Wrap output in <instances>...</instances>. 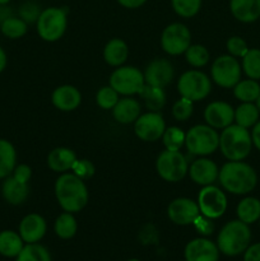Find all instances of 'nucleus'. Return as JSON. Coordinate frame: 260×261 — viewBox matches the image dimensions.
<instances>
[{
	"mask_svg": "<svg viewBox=\"0 0 260 261\" xmlns=\"http://www.w3.org/2000/svg\"><path fill=\"white\" fill-rule=\"evenodd\" d=\"M233 18L242 23H252L260 18V0H229Z\"/></svg>",
	"mask_w": 260,
	"mask_h": 261,
	"instance_id": "24",
	"label": "nucleus"
},
{
	"mask_svg": "<svg viewBox=\"0 0 260 261\" xmlns=\"http://www.w3.org/2000/svg\"><path fill=\"white\" fill-rule=\"evenodd\" d=\"M10 2H12V0H0V5L3 7V5H7L8 3H10Z\"/></svg>",
	"mask_w": 260,
	"mask_h": 261,
	"instance_id": "51",
	"label": "nucleus"
},
{
	"mask_svg": "<svg viewBox=\"0 0 260 261\" xmlns=\"http://www.w3.org/2000/svg\"><path fill=\"white\" fill-rule=\"evenodd\" d=\"M193 226L195 227L196 232H198L199 234H201L203 237L209 236V234L213 233V231H214L213 219L206 218V217L201 216V214H199V216L196 217V219L194 221Z\"/></svg>",
	"mask_w": 260,
	"mask_h": 261,
	"instance_id": "43",
	"label": "nucleus"
},
{
	"mask_svg": "<svg viewBox=\"0 0 260 261\" xmlns=\"http://www.w3.org/2000/svg\"><path fill=\"white\" fill-rule=\"evenodd\" d=\"M143 74H144L145 84L165 88L172 82L175 70L171 61H168L167 59H154L148 64Z\"/></svg>",
	"mask_w": 260,
	"mask_h": 261,
	"instance_id": "18",
	"label": "nucleus"
},
{
	"mask_svg": "<svg viewBox=\"0 0 260 261\" xmlns=\"http://www.w3.org/2000/svg\"><path fill=\"white\" fill-rule=\"evenodd\" d=\"M54 231L55 234L61 240H70L75 236L78 231V222L73 213L64 212L58 218L55 219L54 223Z\"/></svg>",
	"mask_w": 260,
	"mask_h": 261,
	"instance_id": "30",
	"label": "nucleus"
},
{
	"mask_svg": "<svg viewBox=\"0 0 260 261\" xmlns=\"http://www.w3.org/2000/svg\"><path fill=\"white\" fill-rule=\"evenodd\" d=\"M219 254L216 242L203 236L189 241L184 251L186 261H218Z\"/></svg>",
	"mask_w": 260,
	"mask_h": 261,
	"instance_id": "17",
	"label": "nucleus"
},
{
	"mask_svg": "<svg viewBox=\"0 0 260 261\" xmlns=\"http://www.w3.org/2000/svg\"><path fill=\"white\" fill-rule=\"evenodd\" d=\"M155 171L166 182H178L188 175V160L180 150L172 152L165 149L158 154L155 161Z\"/></svg>",
	"mask_w": 260,
	"mask_h": 261,
	"instance_id": "9",
	"label": "nucleus"
},
{
	"mask_svg": "<svg viewBox=\"0 0 260 261\" xmlns=\"http://www.w3.org/2000/svg\"><path fill=\"white\" fill-rule=\"evenodd\" d=\"M251 139H252V145H255L256 149L260 150V120L254 125V126H252Z\"/></svg>",
	"mask_w": 260,
	"mask_h": 261,
	"instance_id": "48",
	"label": "nucleus"
},
{
	"mask_svg": "<svg viewBox=\"0 0 260 261\" xmlns=\"http://www.w3.org/2000/svg\"><path fill=\"white\" fill-rule=\"evenodd\" d=\"M259 223H260V219H259Z\"/></svg>",
	"mask_w": 260,
	"mask_h": 261,
	"instance_id": "54",
	"label": "nucleus"
},
{
	"mask_svg": "<svg viewBox=\"0 0 260 261\" xmlns=\"http://www.w3.org/2000/svg\"><path fill=\"white\" fill-rule=\"evenodd\" d=\"M191 45V32L184 23L168 24L161 35V47L167 55L178 56L185 54Z\"/></svg>",
	"mask_w": 260,
	"mask_h": 261,
	"instance_id": "11",
	"label": "nucleus"
},
{
	"mask_svg": "<svg viewBox=\"0 0 260 261\" xmlns=\"http://www.w3.org/2000/svg\"><path fill=\"white\" fill-rule=\"evenodd\" d=\"M205 124L216 130H223L235 121V109L224 101H213L204 110Z\"/></svg>",
	"mask_w": 260,
	"mask_h": 261,
	"instance_id": "15",
	"label": "nucleus"
},
{
	"mask_svg": "<svg viewBox=\"0 0 260 261\" xmlns=\"http://www.w3.org/2000/svg\"><path fill=\"white\" fill-rule=\"evenodd\" d=\"M260 112L252 102H242L235 110V122L245 129H250L259 121Z\"/></svg>",
	"mask_w": 260,
	"mask_h": 261,
	"instance_id": "31",
	"label": "nucleus"
},
{
	"mask_svg": "<svg viewBox=\"0 0 260 261\" xmlns=\"http://www.w3.org/2000/svg\"><path fill=\"white\" fill-rule=\"evenodd\" d=\"M40 13H41L40 8L37 7V4H35V3L32 2L24 3V4L20 7V10H19L20 18H22L23 20H25L27 23L36 22L38 15H40Z\"/></svg>",
	"mask_w": 260,
	"mask_h": 261,
	"instance_id": "44",
	"label": "nucleus"
},
{
	"mask_svg": "<svg viewBox=\"0 0 260 261\" xmlns=\"http://www.w3.org/2000/svg\"><path fill=\"white\" fill-rule=\"evenodd\" d=\"M122 8L126 9H138L147 3V0H116Z\"/></svg>",
	"mask_w": 260,
	"mask_h": 261,
	"instance_id": "47",
	"label": "nucleus"
},
{
	"mask_svg": "<svg viewBox=\"0 0 260 261\" xmlns=\"http://www.w3.org/2000/svg\"><path fill=\"white\" fill-rule=\"evenodd\" d=\"M218 132L209 125H194L186 132L185 148L190 154L196 155V157H206L218 150Z\"/></svg>",
	"mask_w": 260,
	"mask_h": 261,
	"instance_id": "6",
	"label": "nucleus"
},
{
	"mask_svg": "<svg viewBox=\"0 0 260 261\" xmlns=\"http://www.w3.org/2000/svg\"><path fill=\"white\" fill-rule=\"evenodd\" d=\"M251 148V134L240 125L231 124L219 134L218 149L227 161H244L250 154Z\"/></svg>",
	"mask_w": 260,
	"mask_h": 261,
	"instance_id": "4",
	"label": "nucleus"
},
{
	"mask_svg": "<svg viewBox=\"0 0 260 261\" xmlns=\"http://www.w3.org/2000/svg\"><path fill=\"white\" fill-rule=\"evenodd\" d=\"M242 68L236 58L228 55H221L212 63L211 79L222 88L231 89L241 81Z\"/></svg>",
	"mask_w": 260,
	"mask_h": 261,
	"instance_id": "10",
	"label": "nucleus"
},
{
	"mask_svg": "<svg viewBox=\"0 0 260 261\" xmlns=\"http://www.w3.org/2000/svg\"><path fill=\"white\" fill-rule=\"evenodd\" d=\"M127 261H140V260H138V259H130V260H127Z\"/></svg>",
	"mask_w": 260,
	"mask_h": 261,
	"instance_id": "52",
	"label": "nucleus"
},
{
	"mask_svg": "<svg viewBox=\"0 0 260 261\" xmlns=\"http://www.w3.org/2000/svg\"><path fill=\"white\" fill-rule=\"evenodd\" d=\"M177 92L184 98L199 102L206 98L212 92V81L203 71L191 69L181 74L178 78Z\"/></svg>",
	"mask_w": 260,
	"mask_h": 261,
	"instance_id": "8",
	"label": "nucleus"
},
{
	"mask_svg": "<svg viewBox=\"0 0 260 261\" xmlns=\"http://www.w3.org/2000/svg\"><path fill=\"white\" fill-rule=\"evenodd\" d=\"M237 218L246 224H252L260 219V200L252 196L242 199L236 208Z\"/></svg>",
	"mask_w": 260,
	"mask_h": 261,
	"instance_id": "28",
	"label": "nucleus"
},
{
	"mask_svg": "<svg viewBox=\"0 0 260 261\" xmlns=\"http://www.w3.org/2000/svg\"><path fill=\"white\" fill-rule=\"evenodd\" d=\"M119 99L120 94L110 84L99 88L96 93V103L102 110H112Z\"/></svg>",
	"mask_w": 260,
	"mask_h": 261,
	"instance_id": "39",
	"label": "nucleus"
},
{
	"mask_svg": "<svg viewBox=\"0 0 260 261\" xmlns=\"http://www.w3.org/2000/svg\"><path fill=\"white\" fill-rule=\"evenodd\" d=\"M244 261H260V242L250 245L245 250Z\"/></svg>",
	"mask_w": 260,
	"mask_h": 261,
	"instance_id": "46",
	"label": "nucleus"
},
{
	"mask_svg": "<svg viewBox=\"0 0 260 261\" xmlns=\"http://www.w3.org/2000/svg\"><path fill=\"white\" fill-rule=\"evenodd\" d=\"M255 106L257 107V110H259V112H260V94H259V97H257L256 101H255Z\"/></svg>",
	"mask_w": 260,
	"mask_h": 261,
	"instance_id": "50",
	"label": "nucleus"
},
{
	"mask_svg": "<svg viewBox=\"0 0 260 261\" xmlns=\"http://www.w3.org/2000/svg\"><path fill=\"white\" fill-rule=\"evenodd\" d=\"M54 193L60 208L68 213H78L88 204L89 191L86 181L73 172L61 173L56 178Z\"/></svg>",
	"mask_w": 260,
	"mask_h": 261,
	"instance_id": "1",
	"label": "nucleus"
},
{
	"mask_svg": "<svg viewBox=\"0 0 260 261\" xmlns=\"http://www.w3.org/2000/svg\"><path fill=\"white\" fill-rule=\"evenodd\" d=\"M12 176L15 178V180L19 181V182L28 184V181H30L31 177H32V168H31L28 165L22 163V165L15 166Z\"/></svg>",
	"mask_w": 260,
	"mask_h": 261,
	"instance_id": "45",
	"label": "nucleus"
},
{
	"mask_svg": "<svg viewBox=\"0 0 260 261\" xmlns=\"http://www.w3.org/2000/svg\"><path fill=\"white\" fill-rule=\"evenodd\" d=\"M173 12L181 18H193L201 8V0H171Z\"/></svg>",
	"mask_w": 260,
	"mask_h": 261,
	"instance_id": "38",
	"label": "nucleus"
},
{
	"mask_svg": "<svg viewBox=\"0 0 260 261\" xmlns=\"http://www.w3.org/2000/svg\"><path fill=\"white\" fill-rule=\"evenodd\" d=\"M188 175L190 176L191 181L199 186L214 185L218 180L219 168L214 161L206 157H199L189 165Z\"/></svg>",
	"mask_w": 260,
	"mask_h": 261,
	"instance_id": "16",
	"label": "nucleus"
},
{
	"mask_svg": "<svg viewBox=\"0 0 260 261\" xmlns=\"http://www.w3.org/2000/svg\"><path fill=\"white\" fill-rule=\"evenodd\" d=\"M30 194L28 184L19 182L12 175L4 178L2 185V195L4 200L10 205H20L24 203Z\"/></svg>",
	"mask_w": 260,
	"mask_h": 261,
	"instance_id": "23",
	"label": "nucleus"
},
{
	"mask_svg": "<svg viewBox=\"0 0 260 261\" xmlns=\"http://www.w3.org/2000/svg\"><path fill=\"white\" fill-rule=\"evenodd\" d=\"M139 96L144 101L145 106L149 111L160 112L166 105L165 89L160 88V87L145 84L142 91H140Z\"/></svg>",
	"mask_w": 260,
	"mask_h": 261,
	"instance_id": "29",
	"label": "nucleus"
},
{
	"mask_svg": "<svg viewBox=\"0 0 260 261\" xmlns=\"http://www.w3.org/2000/svg\"><path fill=\"white\" fill-rule=\"evenodd\" d=\"M15 261H51L50 252L45 246L37 244H25Z\"/></svg>",
	"mask_w": 260,
	"mask_h": 261,
	"instance_id": "36",
	"label": "nucleus"
},
{
	"mask_svg": "<svg viewBox=\"0 0 260 261\" xmlns=\"http://www.w3.org/2000/svg\"><path fill=\"white\" fill-rule=\"evenodd\" d=\"M185 134L183 129L178 126H170L166 127L165 133L162 135V143L165 149L177 152L181 150V148L185 147Z\"/></svg>",
	"mask_w": 260,
	"mask_h": 261,
	"instance_id": "34",
	"label": "nucleus"
},
{
	"mask_svg": "<svg viewBox=\"0 0 260 261\" xmlns=\"http://www.w3.org/2000/svg\"><path fill=\"white\" fill-rule=\"evenodd\" d=\"M47 231V223L45 218L37 213H31L23 217L18 227V233L20 234L24 244H37L45 237Z\"/></svg>",
	"mask_w": 260,
	"mask_h": 261,
	"instance_id": "19",
	"label": "nucleus"
},
{
	"mask_svg": "<svg viewBox=\"0 0 260 261\" xmlns=\"http://www.w3.org/2000/svg\"><path fill=\"white\" fill-rule=\"evenodd\" d=\"M185 59L188 64L193 68H203L211 60V55L205 46L191 43L190 47L185 51Z\"/></svg>",
	"mask_w": 260,
	"mask_h": 261,
	"instance_id": "37",
	"label": "nucleus"
},
{
	"mask_svg": "<svg viewBox=\"0 0 260 261\" xmlns=\"http://www.w3.org/2000/svg\"><path fill=\"white\" fill-rule=\"evenodd\" d=\"M127 58H129V47L121 38H112L105 46L103 59L107 65L117 68L124 65Z\"/></svg>",
	"mask_w": 260,
	"mask_h": 261,
	"instance_id": "25",
	"label": "nucleus"
},
{
	"mask_svg": "<svg viewBox=\"0 0 260 261\" xmlns=\"http://www.w3.org/2000/svg\"><path fill=\"white\" fill-rule=\"evenodd\" d=\"M218 181L222 189L233 195H246L257 184L254 168L242 161H228L219 168Z\"/></svg>",
	"mask_w": 260,
	"mask_h": 261,
	"instance_id": "2",
	"label": "nucleus"
},
{
	"mask_svg": "<svg viewBox=\"0 0 260 261\" xmlns=\"http://www.w3.org/2000/svg\"><path fill=\"white\" fill-rule=\"evenodd\" d=\"M51 102L58 110L63 112H70L78 109L82 103V94L78 88L70 84H64L54 89L51 94Z\"/></svg>",
	"mask_w": 260,
	"mask_h": 261,
	"instance_id": "20",
	"label": "nucleus"
},
{
	"mask_svg": "<svg viewBox=\"0 0 260 261\" xmlns=\"http://www.w3.org/2000/svg\"><path fill=\"white\" fill-rule=\"evenodd\" d=\"M68 27V10L65 8L48 7L41 10L36 30L38 36L46 42H56L65 33Z\"/></svg>",
	"mask_w": 260,
	"mask_h": 261,
	"instance_id": "5",
	"label": "nucleus"
},
{
	"mask_svg": "<svg viewBox=\"0 0 260 261\" xmlns=\"http://www.w3.org/2000/svg\"><path fill=\"white\" fill-rule=\"evenodd\" d=\"M242 71L247 78L259 81L260 79V50L259 48H249L246 55L242 58Z\"/></svg>",
	"mask_w": 260,
	"mask_h": 261,
	"instance_id": "35",
	"label": "nucleus"
},
{
	"mask_svg": "<svg viewBox=\"0 0 260 261\" xmlns=\"http://www.w3.org/2000/svg\"><path fill=\"white\" fill-rule=\"evenodd\" d=\"M78 160L75 152L70 148L58 147L51 150L47 155V166L53 172L65 173L71 171L74 163Z\"/></svg>",
	"mask_w": 260,
	"mask_h": 261,
	"instance_id": "22",
	"label": "nucleus"
},
{
	"mask_svg": "<svg viewBox=\"0 0 260 261\" xmlns=\"http://www.w3.org/2000/svg\"><path fill=\"white\" fill-rule=\"evenodd\" d=\"M17 166V152L9 140L0 139V178L10 176Z\"/></svg>",
	"mask_w": 260,
	"mask_h": 261,
	"instance_id": "27",
	"label": "nucleus"
},
{
	"mask_svg": "<svg viewBox=\"0 0 260 261\" xmlns=\"http://www.w3.org/2000/svg\"><path fill=\"white\" fill-rule=\"evenodd\" d=\"M166 122L161 112L148 111L142 114L134 122V133L140 140L148 143L157 142L166 130Z\"/></svg>",
	"mask_w": 260,
	"mask_h": 261,
	"instance_id": "13",
	"label": "nucleus"
},
{
	"mask_svg": "<svg viewBox=\"0 0 260 261\" xmlns=\"http://www.w3.org/2000/svg\"><path fill=\"white\" fill-rule=\"evenodd\" d=\"M71 172L75 176H78L79 178H82V180L87 181L93 177L94 172H96V167H94V165L91 161L83 158V160L75 161L73 168H71Z\"/></svg>",
	"mask_w": 260,
	"mask_h": 261,
	"instance_id": "41",
	"label": "nucleus"
},
{
	"mask_svg": "<svg viewBox=\"0 0 260 261\" xmlns=\"http://www.w3.org/2000/svg\"><path fill=\"white\" fill-rule=\"evenodd\" d=\"M28 25L25 20L20 17H8L0 24V31L5 37L10 40H17L27 33Z\"/></svg>",
	"mask_w": 260,
	"mask_h": 261,
	"instance_id": "33",
	"label": "nucleus"
},
{
	"mask_svg": "<svg viewBox=\"0 0 260 261\" xmlns=\"http://www.w3.org/2000/svg\"><path fill=\"white\" fill-rule=\"evenodd\" d=\"M171 111H172V116L176 121H188L194 112V102L181 97L173 103Z\"/></svg>",
	"mask_w": 260,
	"mask_h": 261,
	"instance_id": "40",
	"label": "nucleus"
},
{
	"mask_svg": "<svg viewBox=\"0 0 260 261\" xmlns=\"http://www.w3.org/2000/svg\"><path fill=\"white\" fill-rule=\"evenodd\" d=\"M227 51L231 56L233 58H244L246 55V53L249 51V47H247V43L244 38L239 37V36H232L227 40L226 43Z\"/></svg>",
	"mask_w": 260,
	"mask_h": 261,
	"instance_id": "42",
	"label": "nucleus"
},
{
	"mask_svg": "<svg viewBox=\"0 0 260 261\" xmlns=\"http://www.w3.org/2000/svg\"><path fill=\"white\" fill-rule=\"evenodd\" d=\"M7 64H8L7 54H5L4 48L0 46V73H3V71H4V69L7 68Z\"/></svg>",
	"mask_w": 260,
	"mask_h": 261,
	"instance_id": "49",
	"label": "nucleus"
},
{
	"mask_svg": "<svg viewBox=\"0 0 260 261\" xmlns=\"http://www.w3.org/2000/svg\"><path fill=\"white\" fill-rule=\"evenodd\" d=\"M109 84L120 96H134L139 94L145 86L144 74L132 65L117 66L110 75Z\"/></svg>",
	"mask_w": 260,
	"mask_h": 261,
	"instance_id": "7",
	"label": "nucleus"
},
{
	"mask_svg": "<svg viewBox=\"0 0 260 261\" xmlns=\"http://www.w3.org/2000/svg\"><path fill=\"white\" fill-rule=\"evenodd\" d=\"M0 12H2V5H0Z\"/></svg>",
	"mask_w": 260,
	"mask_h": 261,
	"instance_id": "53",
	"label": "nucleus"
},
{
	"mask_svg": "<svg viewBox=\"0 0 260 261\" xmlns=\"http://www.w3.org/2000/svg\"><path fill=\"white\" fill-rule=\"evenodd\" d=\"M251 231L249 224L244 223L240 219L229 221L222 227L217 237V246L219 252L226 256H237L244 254L245 250L250 246Z\"/></svg>",
	"mask_w": 260,
	"mask_h": 261,
	"instance_id": "3",
	"label": "nucleus"
},
{
	"mask_svg": "<svg viewBox=\"0 0 260 261\" xmlns=\"http://www.w3.org/2000/svg\"><path fill=\"white\" fill-rule=\"evenodd\" d=\"M111 111L115 121L119 124L129 125L134 124L135 120L142 115V106L134 97L126 96L120 98Z\"/></svg>",
	"mask_w": 260,
	"mask_h": 261,
	"instance_id": "21",
	"label": "nucleus"
},
{
	"mask_svg": "<svg viewBox=\"0 0 260 261\" xmlns=\"http://www.w3.org/2000/svg\"><path fill=\"white\" fill-rule=\"evenodd\" d=\"M200 214L196 201L190 198L173 199L167 206V217L177 226H190Z\"/></svg>",
	"mask_w": 260,
	"mask_h": 261,
	"instance_id": "14",
	"label": "nucleus"
},
{
	"mask_svg": "<svg viewBox=\"0 0 260 261\" xmlns=\"http://www.w3.org/2000/svg\"><path fill=\"white\" fill-rule=\"evenodd\" d=\"M233 96L241 102H252L254 103L260 94V84L254 79L240 81L233 87Z\"/></svg>",
	"mask_w": 260,
	"mask_h": 261,
	"instance_id": "32",
	"label": "nucleus"
},
{
	"mask_svg": "<svg viewBox=\"0 0 260 261\" xmlns=\"http://www.w3.org/2000/svg\"><path fill=\"white\" fill-rule=\"evenodd\" d=\"M24 247V241L18 232L5 229L0 232V255L4 257H17Z\"/></svg>",
	"mask_w": 260,
	"mask_h": 261,
	"instance_id": "26",
	"label": "nucleus"
},
{
	"mask_svg": "<svg viewBox=\"0 0 260 261\" xmlns=\"http://www.w3.org/2000/svg\"><path fill=\"white\" fill-rule=\"evenodd\" d=\"M201 216L209 219H218L227 211V196L224 191L214 185L203 186L196 200Z\"/></svg>",
	"mask_w": 260,
	"mask_h": 261,
	"instance_id": "12",
	"label": "nucleus"
}]
</instances>
